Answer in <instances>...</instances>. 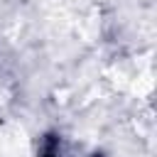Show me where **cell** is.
<instances>
[{"instance_id":"6da1fadb","label":"cell","mask_w":157,"mask_h":157,"mask_svg":"<svg viewBox=\"0 0 157 157\" xmlns=\"http://www.w3.org/2000/svg\"><path fill=\"white\" fill-rule=\"evenodd\" d=\"M0 157H27L25 135L10 120H0Z\"/></svg>"}]
</instances>
